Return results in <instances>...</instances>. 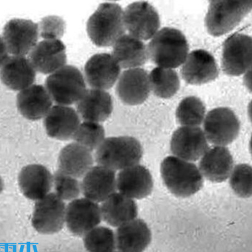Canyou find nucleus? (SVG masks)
I'll list each match as a JSON object with an SVG mask.
<instances>
[{"label":"nucleus","instance_id":"obj_12","mask_svg":"<svg viewBox=\"0 0 252 252\" xmlns=\"http://www.w3.org/2000/svg\"><path fill=\"white\" fill-rule=\"evenodd\" d=\"M100 206L87 198L71 201L66 206L65 223L73 235L82 236L102 221Z\"/></svg>","mask_w":252,"mask_h":252},{"label":"nucleus","instance_id":"obj_18","mask_svg":"<svg viewBox=\"0 0 252 252\" xmlns=\"http://www.w3.org/2000/svg\"><path fill=\"white\" fill-rule=\"evenodd\" d=\"M189 84L202 85L215 80L219 75L217 62L209 52L197 49L188 55L181 69Z\"/></svg>","mask_w":252,"mask_h":252},{"label":"nucleus","instance_id":"obj_33","mask_svg":"<svg viewBox=\"0 0 252 252\" xmlns=\"http://www.w3.org/2000/svg\"><path fill=\"white\" fill-rule=\"evenodd\" d=\"M105 136L104 128L100 123L85 121L79 125L73 139L92 152L100 146Z\"/></svg>","mask_w":252,"mask_h":252},{"label":"nucleus","instance_id":"obj_6","mask_svg":"<svg viewBox=\"0 0 252 252\" xmlns=\"http://www.w3.org/2000/svg\"><path fill=\"white\" fill-rule=\"evenodd\" d=\"M252 1H214L209 4L205 23L214 36L229 32L251 12Z\"/></svg>","mask_w":252,"mask_h":252},{"label":"nucleus","instance_id":"obj_9","mask_svg":"<svg viewBox=\"0 0 252 252\" xmlns=\"http://www.w3.org/2000/svg\"><path fill=\"white\" fill-rule=\"evenodd\" d=\"M124 22L129 34L141 40L152 39L160 26L156 9L146 1L128 5L124 12Z\"/></svg>","mask_w":252,"mask_h":252},{"label":"nucleus","instance_id":"obj_11","mask_svg":"<svg viewBox=\"0 0 252 252\" xmlns=\"http://www.w3.org/2000/svg\"><path fill=\"white\" fill-rule=\"evenodd\" d=\"M252 38L235 33L225 41L222 49V67L226 75L240 76L252 66Z\"/></svg>","mask_w":252,"mask_h":252},{"label":"nucleus","instance_id":"obj_23","mask_svg":"<svg viewBox=\"0 0 252 252\" xmlns=\"http://www.w3.org/2000/svg\"><path fill=\"white\" fill-rule=\"evenodd\" d=\"M52 105L53 100L43 85H31L17 94V109L29 120L37 121L45 118Z\"/></svg>","mask_w":252,"mask_h":252},{"label":"nucleus","instance_id":"obj_2","mask_svg":"<svg viewBox=\"0 0 252 252\" xmlns=\"http://www.w3.org/2000/svg\"><path fill=\"white\" fill-rule=\"evenodd\" d=\"M188 40L179 30L165 28L158 31L147 47L148 58L158 67L176 68L185 62Z\"/></svg>","mask_w":252,"mask_h":252},{"label":"nucleus","instance_id":"obj_31","mask_svg":"<svg viewBox=\"0 0 252 252\" xmlns=\"http://www.w3.org/2000/svg\"><path fill=\"white\" fill-rule=\"evenodd\" d=\"M206 107L201 99L196 96H188L179 103L176 117L178 123L182 126L199 127L204 120Z\"/></svg>","mask_w":252,"mask_h":252},{"label":"nucleus","instance_id":"obj_24","mask_svg":"<svg viewBox=\"0 0 252 252\" xmlns=\"http://www.w3.org/2000/svg\"><path fill=\"white\" fill-rule=\"evenodd\" d=\"M36 71L25 56L9 57L0 68V79L8 89L21 91L34 83Z\"/></svg>","mask_w":252,"mask_h":252},{"label":"nucleus","instance_id":"obj_35","mask_svg":"<svg viewBox=\"0 0 252 252\" xmlns=\"http://www.w3.org/2000/svg\"><path fill=\"white\" fill-rule=\"evenodd\" d=\"M55 193L63 201H73L82 192L81 183L77 179L69 176L58 170L53 175Z\"/></svg>","mask_w":252,"mask_h":252},{"label":"nucleus","instance_id":"obj_21","mask_svg":"<svg viewBox=\"0 0 252 252\" xmlns=\"http://www.w3.org/2000/svg\"><path fill=\"white\" fill-rule=\"evenodd\" d=\"M19 185L25 197L37 201L49 194L53 186V175L46 166L31 164L20 171Z\"/></svg>","mask_w":252,"mask_h":252},{"label":"nucleus","instance_id":"obj_34","mask_svg":"<svg viewBox=\"0 0 252 252\" xmlns=\"http://www.w3.org/2000/svg\"><path fill=\"white\" fill-rule=\"evenodd\" d=\"M229 184L233 192L242 198H249L252 194V169L248 164H239L233 167Z\"/></svg>","mask_w":252,"mask_h":252},{"label":"nucleus","instance_id":"obj_15","mask_svg":"<svg viewBox=\"0 0 252 252\" xmlns=\"http://www.w3.org/2000/svg\"><path fill=\"white\" fill-rule=\"evenodd\" d=\"M150 92L149 75L141 67L128 69L119 76L116 93L126 104H141L149 96Z\"/></svg>","mask_w":252,"mask_h":252},{"label":"nucleus","instance_id":"obj_17","mask_svg":"<svg viewBox=\"0 0 252 252\" xmlns=\"http://www.w3.org/2000/svg\"><path fill=\"white\" fill-rule=\"evenodd\" d=\"M119 192L132 199L148 197L154 188V181L146 166L137 164L120 171L116 177Z\"/></svg>","mask_w":252,"mask_h":252},{"label":"nucleus","instance_id":"obj_4","mask_svg":"<svg viewBox=\"0 0 252 252\" xmlns=\"http://www.w3.org/2000/svg\"><path fill=\"white\" fill-rule=\"evenodd\" d=\"M143 154L140 142L133 137H110L96 150L95 160L116 172L139 164Z\"/></svg>","mask_w":252,"mask_h":252},{"label":"nucleus","instance_id":"obj_19","mask_svg":"<svg viewBox=\"0 0 252 252\" xmlns=\"http://www.w3.org/2000/svg\"><path fill=\"white\" fill-rule=\"evenodd\" d=\"M81 188L85 198L96 203L102 202L116 192V172L104 166H93L83 177Z\"/></svg>","mask_w":252,"mask_h":252},{"label":"nucleus","instance_id":"obj_25","mask_svg":"<svg viewBox=\"0 0 252 252\" xmlns=\"http://www.w3.org/2000/svg\"><path fill=\"white\" fill-rule=\"evenodd\" d=\"M76 109L85 121L103 122L109 118L113 110L112 96L102 90L87 89L76 103Z\"/></svg>","mask_w":252,"mask_h":252},{"label":"nucleus","instance_id":"obj_7","mask_svg":"<svg viewBox=\"0 0 252 252\" xmlns=\"http://www.w3.org/2000/svg\"><path fill=\"white\" fill-rule=\"evenodd\" d=\"M203 122L207 140L215 146L228 145L235 140L240 132V121L229 108L219 107L211 110Z\"/></svg>","mask_w":252,"mask_h":252},{"label":"nucleus","instance_id":"obj_28","mask_svg":"<svg viewBox=\"0 0 252 252\" xmlns=\"http://www.w3.org/2000/svg\"><path fill=\"white\" fill-rule=\"evenodd\" d=\"M94 162L91 151L75 142L64 146L58 158L59 170L76 179L84 177Z\"/></svg>","mask_w":252,"mask_h":252},{"label":"nucleus","instance_id":"obj_36","mask_svg":"<svg viewBox=\"0 0 252 252\" xmlns=\"http://www.w3.org/2000/svg\"><path fill=\"white\" fill-rule=\"evenodd\" d=\"M38 26L40 35L44 40L60 39L66 29L64 20L56 15L43 18Z\"/></svg>","mask_w":252,"mask_h":252},{"label":"nucleus","instance_id":"obj_39","mask_svg":"<svg viewBox=\"0 0 252 252\" xmlns=\"http://www.w3.org/2000/svg\"></svg>","mask_w":252,"mask_h":252},{"label":"nucleus","instance_id":"obj_5","mask_svg":"<svg viewBox=\"0 0 252 252\" xmlns=\"http://www.w3.org/2000/svg\"><path fill=\"white\" fill-rule=\"evenodd\" d=\"M45 86L54 102L66 106L77 103L87 91L82 72L72 65H65L51 74Z\"/></svg>","mask_w":252,"mask_h":252},{"label":"nucleus","instance_id":"obj_13","mask_svg":"<svg viewBox=\"0 0 252 252\" xmlns=\"http://www.w3.org/2000/svg\"><path fill=\"white\" fill-rule=\"evenodd\" d=\"M208 140L199 127L182 126L175 130L170 141L173 156L193 162L201 158L208 150Z\"/></svg>","mask_w":252,"mask_h":252},{"label":"nucleus","instance_id":"obj_3","mask_svg":"<svg viewBox=\"0 0 252 252\" xmlns=\"http://www.w3.org/2000/svg\"><path fill=\"white\" fill-rule=\"evenodd\" d=\"M87 30L90 39L98 47L113 46L125 35L124 11L119 4L103 3L88 20Z\"/></svg>","mask_w":252,"mask_h":252},{"label":"nucleus","instance_id":"obj_38","mask_svg":"<svg viewBox=\"0 0 252 252\" xmlns=\"http://www.w3.org/2000/svg\"><path fill=\"white\" fill-rule=\"evenodd\" d=\"M4 188V184L3 180H2L1 177H0V193L3 191Z\"/></svg>","mask_w":252,"mask_h":252},{"label":"nucleus","instance_id":"obj_14","mask_svg":"<svg viewBox=\"0 0 252 252\" xmlns=\"http://www.w3.org/2000/svg\"><path fill=\"white\" fill-rule=\"evenodd\" d=\"M121 66L112 55L96 54L92 56L85 66V76L92 89L109 90L118 81Z\"/></svg>","mask_w":252,"mask_h":252},{"label":"nucleus","instance_id":"obj_27","mask_svg":"<svg viewBox=\"0 0 252 252\" xmlns=\"http://www.w3.org/2000/svg\"><path fill=\"white\" fill-rule=\"evenodd\" d=\"M100 210L102 220L117 228L136 219L138 214L134 199L116 192L102 202Z\"/></svg>","mask_w":252,"mask_h":252},{"label":"nucleus","instance_id":"obj_30","mask_svg":"<svg viewBox=\"0 0 252 252\" xmlns=\"http://www.w3.org/2000/svg\"><path fill=\"white\" fill-rule=\"evenodd\" d=\"M151 91L158 97L169 98L177 93L180 80L176 71L165 67H155L149 75Z\"/></svg>","mask_w":252,"mask_h":252},{"label":"nucleus","instance_id":"obj_1","mask_svg":"<svg viewBox=\"0 0 252 252\" xmlns=\"http://www.w3.org/2000/svg\"><path fill=\"white\" fill-rule=\"evenodd\" d=\"M161 174L166 188L177 197H190L203 186V177L197 165L173 155L162 161Z\"/></svg>","mask_w":252,"mask_h":252},{"label":"nucleus","instance_id":"obj_32","mask_svg":"<svg viewBox=\"0 0 252 252\" xmlns=\"http://www.w3.org/2000/svg\"><path fill=\"white\" fill-rule=\"evenodd\" d=\"M83 243L89 252H114L116 249V234L105 226H96L84 235Z\"/></svg>","mask_w":252,"mask_h":252},{"label":"nucleus","instance_id":"obj_16","mask_svg":"<svg viewBox=\"0 0 252 252\" xmlns=\"http://www.w3.org/2000/svg\"><path fill=\"white\" fill-rule=\"evenodd\" d=\"M29 60L35 71L51 75L66 65V47L60 39L42 40L29 53Z\"/></svg>","mask_w":252,"mask_h":252},{"label":"nucleus","instance_id":"obj_22","mask_svg":"<svg viewBox=\"0 0 252 252\" xmlns=\"http://www.w3.org/2000/svg\"><path fill=\"white\" fill-rule=\"evenodd\" d=\"M232 155L225 146L208 148L201 158L199 169L208 181L220 183L228 179L233 169Z\"/></svg>","mask_w":252,"mask_h":252},{"label":"nucleus","instance_id":"obj_20","mask_svg":"<svg viewBox=\"0 0 252 252\" xmlns=\"http://www.w3.org/2000/svg\"><path fill=\"white\" fill-rule=\"evenodd\" d=\"M80 117L73 108L56 105L45 116L44 125L47 135L61 141L73 139L79 125Z\"/></svg>","mask_w":252,"mask_h":252},{"label":"nucleus","instance_id":"obj_8","mask_svg":"<svg viewBox=\"0 0 252 252\" xmlns=\"http://www.w3.org/2000/svg\"><path fill=\"white\" fill-rule=\"evenodd\" d=\"M66 206L55 193L36 201L32 224L37 232L52 235L59 232L64 226Z\"/></svg>","mask_w":252,"mask_h":252},{"label":"nucleus","instance_id":"obj_10","mask_svg":"<svg viewBox=\"0 0 252 252\" xmlns=\"http://www.w3.org/2000/svg\"><path fill=\"white\" fill-rule=\"evenodd\" d=\"M39 35L38 24L31 20L13 19L4 26L3 39L9 53L25 56L37 44Z\"/></svg>","mask_w":252,"mask_h":252},{"label":"nucleus","instance_id":"obj_37","mask_svg":"<svg viewBox=\"0 0 252 252\" xmlns=\"http://www.w3.org/2000/svg\"><path fill=\"white\" fill-rule=\"evenodd\" d=\"M8 58L7 48H6L3 37L0 36V68L3 66L4 63L6 62Z\"/></svg>","mask_w":252,"mask_h":252},{"label":"nucleus","instance_id":"obj_26","mask_svg":"<svg viewBox=\"0 0 252 252\" xmlns=\"http://www.w3.org/2000/svg\"><path fill=\"white\" fill-rule=\"evenodd\" d=\"M116 249L120 252H143L152 242V232L143 220L135 219L118 227Z\"/></svg>","mask_w":252,"mask_h":252},{"label":"nucleus","instance_id":"obj_29","mask_svg":"<svg viewBox=\"0 0 252 252\" xmlns=\"http://www.w3.org/2000/svg\"><path fill=\"white\" fill-rule=\"evenodd\" d=\"M113 46L112 56L121 67L136 68L147 62V47L141 40L134 36L123 35Z\"/></svg>","mask_w":252,"mask_h":252}]
</instances>
